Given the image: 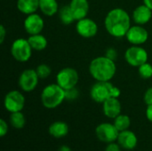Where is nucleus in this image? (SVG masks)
Returning <instances> with one entry per match:
<instances>
[{
  "label": "nucleus",
  "mask_w": 152,
  "mask_h": 151,
  "mask_svg": "<svg viewBox=\"0 0 152 151\" xmlns=\"http://www.w3.org/2000/svg\"><path fill=\"white\" fill-rule=\"evenodd\" d=\"M147 51L140 45H133L125 52V60L132 67L139 68L148 61Z\"/></svg>",
  "instance_id": "obj_5"
},
{
  "label": "nucleus",
  "mask_w": 152,
  "mask_h": 151,
  "mask_svg": "<svg viewBox=\"0 0 152 151\" xmlns=\"http://www.w3.org/2000/svg\"><path fill=\"white\" fill-rule=\"evenodd\" d=\"M113 85L110 82L97 81L90 90L91 98L97 103H103L106 100L111 97Z\"/></svg>",
  "instance_id": "obj_8"
},
{
  "label": "nucleus",
  "mask_w": 152,
  "mask_h": 151,
  "mask_svg": "<svg viewBox=\"0 0 152 151\" xmlns=\"http://www.w3.org/2000/svg\"><path fill=\"white\" fill-rule=\"evenodd\" d=\"M29 44L31 45L33 50L36 51H43L47 46V39L45 36L41 34L30 35L28 38Z\"/></svg>",
  "instance_id": "obj_21"
},
{
  "label": "nucleus",
  "mask_w": 152,
  "mask_h": 151,
  "mask_svg": "<svg viewBox=\"0 0 152 151\" xmlns=\"http://www.w3.org/2000/svg\"><path fill=\"white\" fill-rule=\"evenodd\" d=\"M50 135L54 138H62L65 137L69 133V125L62 121L53 122L48 129Z\"/></svg>",
  "instance_id": "obj_19"
},
{
  "label": "nucleus",
  "mask_w": 152,
  "mask_h": 151,
  "mask_svg": "<svg viewBox=\"0 0 152 151\" xmlns=\"http://www.w3.org/2000/svg\"><path fill=\"white\" fill-rule=\"evenodd\" d=\"M7 132H8V125L4 119L1 118L0 119V136L4 137V135L7 134Z\"/></svg>",
  "instance_id": "obj_29"
},
{
  "label": "nucleus",
  "mask_w": 152,
  "mask_h": 151,
  "mask_svg": "<svg viewBox=\"0 0 152 151\" xmlns=\"http://www.w3.org/2000/svg\"><path fill=\"white\" fill-rule=\"evenodd\" d=\"M138 73L140 77L143 79H149L152 77V65L149 62H146L141 65L138 68Z\"/></svg>",
  "instance_id": "obj_25"
},
{
  "label": "nucleus",
  "mask_w": 152,
  "mask_h": 151,
  "mask_svg": "<svg viewBox=\"0 0 152 151\" xmlns=\"http://www.w3.org/2000/svg\"><path fill=\"white\" fill-rule=\"evenodd\" d=\"M104 25L110 35L120 38L126 36L131 28V18L124 9L114 8L107 13Z\"/></svg>",
  "instance_id": "obj_1"
},
{
  "label": "nucleus",
  "mask_w": 152,
  "mask_h": 151,
  "mask_svg": "<svg viewBox=\"0 0 152 151\" xmlns=\"http://www.w3.org/2000/svg\"><path fill=\"white\" fill-rule=\"evenodd\" d=\"M79 96V92L76 87L65 90V99L68 101H75Z\"/></svg>",
  "instance_id": "obj_27"
},
{
  "label": "nucleus",
  "mask_w": 152,
  "mask_h": 151,
  "mask_svg": "<svg viewBox=\"0 0 152 151\" xmlns=\"http://www.w3.org/2000/svg\"><path fill=\"white\" fill-rule=\"evenodd\" d=\"M117 142L120 145L122 149L126 150H132L137 146L138 139L134 132L130 130H126L119 132Z\"/></svg>",
  "instance_id": "obj_14"
},
{
  "label": "nucleus",
  "mask_w": 152,
  "mask_h": 151,
  "mask_svg": "<svg viewBox=\"0 0 152 151\" xmlns=\"http://www.w3.org/2000/svg\"><path fill=\"white\" fill-rule=\"evenodd\" d=\"M65 99V90L57 83L46 85L41 93V102L46 109H53L59 107Z\"/></svg>",
  "instance_id": "obj_3"
},
{
  "label": "nucleus",
  "mask_w": 152,
  "mask_h": 151,
  "mask_svg": "<svg viewBox=\"0 0 152 151\" xmlns=\"http://www.w3.org/2000/svg\"><path fill=\"white\" fill-rule=\"evenodd\" d=\"M121 147L120 145L117 142H111V143H108L105 151H121Z\"/></svg>",
  "instance_id": "obj_31"
},
{
  "label": "nucleus",
  "mask_w": 152,
  "mask_h": 151,
  "mask_svg": "<svg viewBox=\"0 0 152 151\" xmlns=\"http://www.w3.org/2000/svg\"><path fill=\"white\" fill-rule=\"evenodd\" d=\"M5 36H6V29L3 25H1L0 26V44L4 43Z\"/></svg>",
  "instance_id": "obj_32"
},
{
  "label": "nucleus",
  "mask_w": 152,
  "mask_h": 151,
  "mask_svg": "<svg viewBox=\"0 0 152 151\" xmlns=\"http://www.w3.org/2000/svg\"><path fill=\"white\" fill-rule=\"evenodd\" d=\"M24 29L25 31L30 35L40 34L45 27L44 19L37 13H31L28 14L24 20Z\"/></svg>",
  "instance_id": "obj_12"
},
{
  "label": "nucleus",
  "mask_w": 152,
  "mask_h": 151,
  "mask_svg": "<svg viewBox=\"0 0 152 151\" xmlns=\"http://www.w3.org/2000/svg\"><path fill=\"white\" fill-rule=\"evenodd\" d=\"M121 103L118 98L110 97L102 103L103 114L109 118H116L121 114Z\"/></svg>",
  "instance_id": "obj_15"
},
{
  "label": "nucleus",
  "mask_w": 152,
  "mask_h": 151,
  "mask_svg": "<svg viewBox=\"0 0 152 151\" xmlns=\"http://www.w3.org/2000/svg\"><path fill=\"white\" fill-rule=\"evenodd\" d=\"M117 67L115 61L106 56L94 58L89 65L90 75L99 82H110L115 76Z\"/></svg>",
  "instance_id": "obj_2"
},
{
  "label": "nucleus",
  "mask_w": 152,
  "mask_h": 151,
  "mask_svg": "<svg viewBox=\"0 0 152 151\" xmlns=\"http://www.w3.org/2000/svg\"><path fill=\"white\" fill-rule=\"evenodd\" d=\"M39 10L46 16H53L59 12L56 0H39Z\"/></svg>",
  "instance_id": "obj_20"
},
{
  "label": "nucleus",
  "mask_w": 152,
  "mask_h": 151,
  "mask_svg": "<svg viewBox=\"0 0 152 151\" xmlns=\"http://www.w3.org/2000/svg\"><path fill=\"white\" fill-rule=\"evenodd\" d=\"M114 125L119 132L128 130L131 125V119L128 116L120 114L116 118H114Z\"/></svg>",
  "instance_id": "obj_23"
},
{
  "label": "nucleus",
  "mask_w": 152,
  "mask_h": 151,
  "mask_svg": "<svg viewBox=\"0 0 152 151\" xmlns=\"http://www.w3.org/2000/svg\"><path fill=\"white\" fill-rule=\"evenodd\" d=\"M143 100H144V102L147 104V106L152 105V87L147 89V91L144 93Z\"/></svg>",
  "instance_id": "obj_30"
},
{
  "label": "nucleus",
  "mask_w": 152,
  "mask_h": 151,
  "mask_svg": "<svg viewBox=\"0 0 152 151\" xmlns=\"http://www.w3.org/2000/svg\"><path fill=\"white\" fill-rule=\"evenodd\" d=\"M133 20L137 25H144L148 23L152 17V10L145 4L137 6L133 12Z\"/></svg>",
  "instance_id": "obj_16"
},
{
  "label": "nucleus",
  "mask_w": 152,
  "mask_h": 151,
  "mask_svg": "<svg viewBox=\"0 0 152 151\" xmlns=\"http://www.w3.org/2000/svg\"><path fill=\"white\" fill-rule=\"evenodd\" d=\"M58 151H71V149L67 145H62L59 148Z\"/></svg>",
  "instance_id": "obj_34"
},
{
  "label": "nucleus",
  "mask_w": 152,
  "mask_h": 151,
  "mask_svg": "<svg viewBox=\"0 0 152 151\" xmlns=\"http://www.w3.org/2000/svg\"><path fill=\"white\" fill-rule=\"evenodd\" d=\"M143 4H145L152 10V0H143Z\"/></svg>",
  "instance_id": "obj_35"
},
{
  "label": "nucleus",
  "mask_w": 152,
  "mask_h": 151,
  "mask_svg": "<svg viewBox=\"0 0 152 151\" xmlns=\"http://www.w3.org/2000/svg\"><path fill=\"white\" fill-rule=\"evenodd\" d=\"M10 123L12 127H14L16 129H21L24 127V125L26 124V119H25L24 115L21 113V111L14 112V113H11Z\"/></svg>",
  "instance_id": "obj_24"
},
{
  "label": "nucleus",
  "mask_w": 152,
  "mask_h": 151,
  "mask_svg": "<svg viewBox=\"0 0 152 151\" xmlns=\"http://www.w3.org/2000/svg\"><path fill=\"white\" fill-rule=\"evenodd\" d=\"M17 8L27 15L35 13L39 9V0H17Z\"/></svg>",
  "instance_id": "obj_18"
},
{
  "label": "nucleus",
  "mask_w": 152,
  "mask_h": 151,
  "mask_svg": "<svg viewBox=\"0 0 152 151\" xmlns=\"http://www.w3.org/2000/svg\"><path fill=\"white\" fill-rule=\"evenodd\" d=\"M146 117L147 119L152 123V105H149L146 109Z\"/></svg>",
  "instance_id": "obj_33"
},
{
  "label": "nucleus",
  "mask_w": 152,
  "mask_h": 151,
  "mask_svg": "<svg viewBox=\"0 0 152 151\" xmlns=\"http://www.w3.org/2000/svg\"><path fill=\"white\" fill-rule=\"evenodd\" d=\"M39 79L40 78L38 77L36 69H28L23 70L21 74L20 75L18 84H19L20 88L23 92L29 93V92H32L34 89H36V87L38 85Z\"/></svg>",
  "instance_id": "obj_10"
},
{
  "label": "nucleus",
  "mask_w": 152,
  "mask_h": 151,
  "mask_svg": "<svg viewBox=\"0 0 152 151\" xmlns=\"http://www.w3.org/2000/svg\"><path fill=\"white\" fill-rule=\"evenodd\" d=\"M76 29L79 36L85 38L94 37L98 32V26L96 22L89 18H84L77 20L76 24Z\"/></svg>",
  "instance_id": "obj_11"
},
{
  "label": "nucleus",
  "mask_w": 152,
  "mask_h": 151,
  "mask_svg": "<svg viewBox=\"0 0 152 151\" xmlns=\"http://www.w3.org/2000/svg\"><path fill=\"white\" fill-rule=\"evenodd\" d=\"M59 18L62 24L64 25H69L73 21H75L74 14L71 11V8L69 5H63L59 9Z\"/></svg>",
  "instance_id": "obj_22"
},
{
  "label": "nucleus",
  "mask_w": 152,
  "mask_h": 151,
  "mask_svg": "<svg viewBox=\"0 0 152 151\" xmlns=\"http://www.w3.org/2000/svg\"><path fill=\"white\" fill-rule=\"evenodd\" d=\"M36 71L40 79H45L51 75L52 69L47 64L43 63V64H40L37 66V68L36 69Z\"/></svg>",
  "instance_id": "obj_26"
},
{
  "label": "nucleus",
  "mask_w": 152,
  "mask_h": 151,
  "mask_svg": "<svg viewBox=\"0 0 152 151\" xmlns=\"http://www.w3.org/2000/svg\"><path fill=\"white\" fill-rule=\"evenodd\" d=\"M69 6L74 14L75 20L77 21L86 17L89 12L88 0H71Z\"/></svg>",
  "instance_id": "obj_17"
},
{
  "label": "nucleus",
  "mask_w": 152,
  "mask_h": 151,
  "mask_svg": "<svg viewBox=\"0 0 152 151\" xmlns=\"http://www.w3.org/2000/svg\"><path fill=\"white\" fill-rule=\"evenodd\" d=\"M32 47L28 43V39L18 38L14 40L11 45V54L20 62L28 61L32 55Z\"/></svg>",
  "instance_id": "obj_4"
},
{
  "label": "nucleus",
  "mask_w": 152,
  "mask_h": 151,
  "mask_svg": "<svg viewBox=\"0 0 152 151\" xmlns=\"http://www.w3.org/2000/svg\"><path fill=\"white\" fill-rule=\"evenodd\" d=\"M79 80L77 71L73 68H64L56 76V83L64 90L76 87Z\"/></svg>",
  "instance_id": "obj_6"
},
{
  "label": "nucleus",
  "mask_w": 152,
  "mask_h": 151,
  "mask_svg": "<svg viewBox=\"0 0 152 151\" xmlns=\"http://www.w3.org/2000/svg\"><path fill=\"white\" fill-rule=\"evenodd\" d=\"M105 56L108 57L109 59L112 60V61H115L117 58H118V52L115 48H112V47H110L106 50V53H105Z\"/></svg>",
  "instance_id": "obj_28"
},
{
  "label": "nucleus",
  "mask_w": 152,
  "mask_h": 151,
  "mask_svg": "<svg viewBox=\"0 0 152 151\" xmlns=\"http://www.w3.org/2000/svg\"><path fill=\"white\" fill-rule=\"evenodd\" d=\"M25 105L24 95L17 90L11 91L6 93L4 99V106L10 113L21 111Z\"/></svg>",
  "instance_id": "obj_7"
},
{
  "label": "nucleus",
  "mask_w": 152,
  "mask_h": 151,
  "mask_svg": "<svg viewBox=\"0 0 152 151\" xmlns=\"http://www.w3.org/2000/svg\"><path fill=\"white\" fill-rule=\"evenodd\" d=\"M95 134L99 141L108 144L115 142L118 140L119 131L117 129L114 124L102 123L97 125L95 129Z\"/></svg>",
  "instance_id": "obj_9"
},
{
  "label": "nucleus",
  "mask_w": 152,
  "mask_h": 151,
  "mask_svg": "<svg viewBox=\"0 0 152 151\" xmlns=\"http://www.w3.org/2000/svg\"><path fill=\"white\" fill-rule=\"evenodd\" d=\"M126 37L133 45H141L148 40L149 33L142 25H135L131 26L126 35Z\"/></svg>",
  "instance_id": "obj_13"
}]
</instances>
